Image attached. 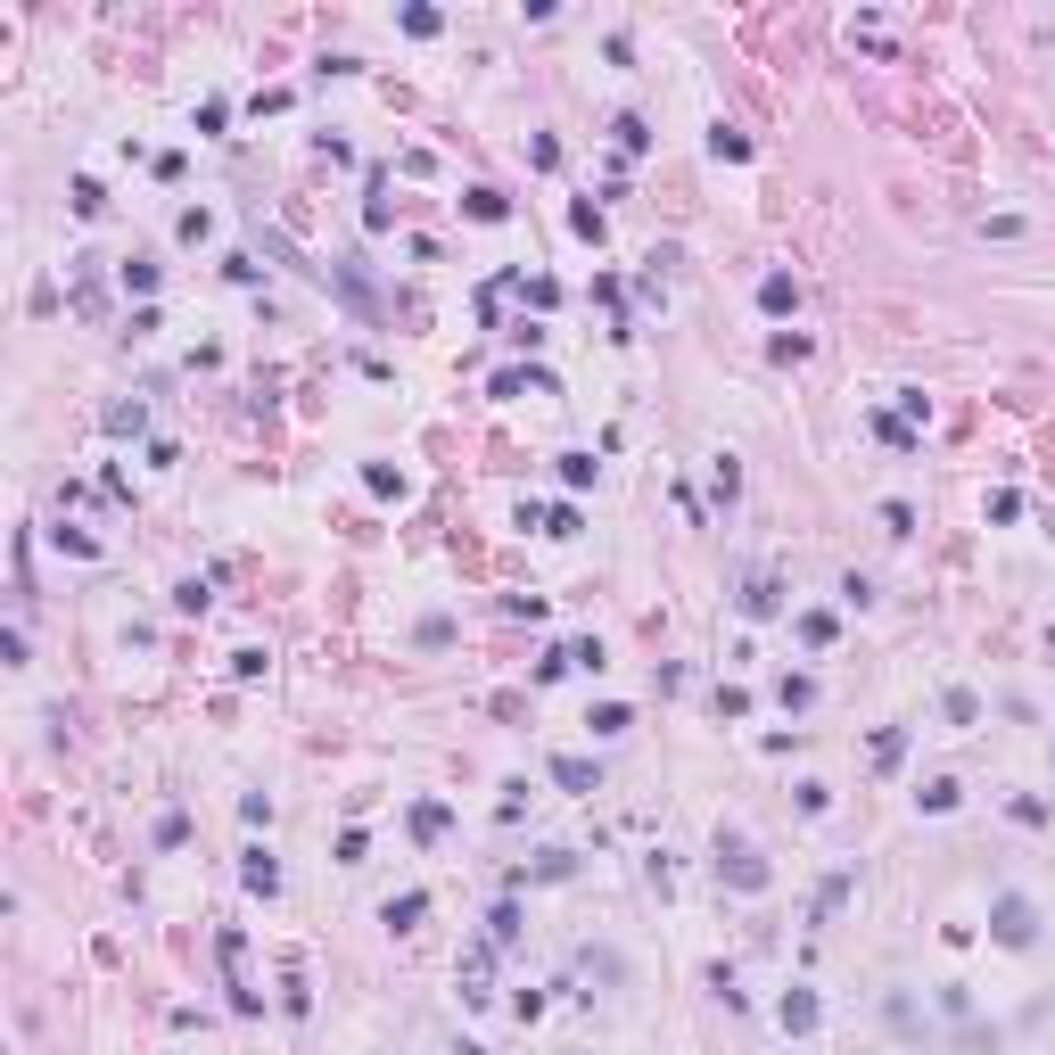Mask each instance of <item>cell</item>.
Wrapping results in <instances>:
<instances>
[{"label": "cell", "mask_w": 1055, "mask_h": 1055, "mask_svg": "<svg viewBox=\"0 0 1055 1055\" xmlns=\"http://www.w3.org/2000/svg\"><path fill=\"white\" fill-rule=\"evenodd\" d=\"M421 907H429L421 891H413V899H388V924H396V932H413V915H421Z\"/></svg>", "instance_id": "cell-3"}, {"label": "cell", "mask_w": 1055, "mask_h": 1055, "mask_svg": "<svg viewBox=\"0 0 1055 1055\" xmlns=\"http://www.w3.org/2000/svg\"><path fill=\"white\" fill-rule=\"evenodd\" d=\"M998 940H1006V948H1031V907L1014 899V891L998 899Z\"/></svg>", "instance_id": "cell-1"}, {"label": "cell", "mask_w": 1055, "mask_h": 1055, "mask_svg": "<svg viewBox=\"0 0 1055 1055\" xmlns=\"http://www.w3.org/2000/svg\"><path fill=\"white\" fill-rule=\"evenodd\" d=\"M248 891H281V866H272L264 849H248Z\"/></svg>", "instance_id": "cell-2"}]
</instances>
